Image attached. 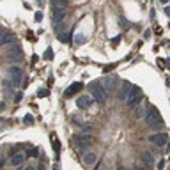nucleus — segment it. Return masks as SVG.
<instances>
[{"label": "nucleus", "instance_id": "nucleus-1", "mask_svg": "<svg viewBox=\"0 0 170 170\" xmlns=\"http://www.w3.org/2000/svg\"><path fill=\"white\" fill-rule=\"evenodd\" d=\"M91 96H92V99L97 101L99 105H105L106 103V97H108V92L105 91V87H103L101 82H94V83H91Z\"/></svg>", "mask_w": 170, "mask_h": 170}, {"label": "nucleus", "instance_id": "nucleus-2", "mask_svg": "<svg viewBox=\"0 0 170 170\" xmlns=\"http://www.w3.org/2000/svg\"><path fill=\"white\" fill-rule=\"evenodd\" d=\"M142 96H144V92H142V89L138 87V85H131L130 87V91H128V94H126V105L128 106H136V105H140L142 103Z\"/></svg>", "mask_w": 170, "mask_h": 170}, {"label": "nucleus", "instance_id": "nucleus-3", "mask_svg": "<svg viewBox=\"0 0 170 170\" xmlns=\"http://www.w3.org/2000/svg\"><path fill=\"white\" fill-rule=\"evenodd\" d=\"M144 121H145L149 126H152V128H156V124H158V126H163V119H161V115L158 112V108H154V106H151V108L147 110V113L144 115Z\"/></svg>", "mask_w": 170, "mask_h": 170}, {"label": "nucleus", "instance_id": "nucleus-4", "mask_svg": "<svg viewBox=\"0 0 170 170\" xmlns=\"http://www.w3.org/2000/svg\"><path fill=\"white\" fill-rule=\"evenodd\" d=\"M73 140H75V145L80 149V151H85V149H89V147H91L92 136H91V135H75V136H73Z\"/></svg>", "mask_w": 170, "mask_h": 170}, {"label": "nucleus", "instance_id": "nucleus-5", "mask_svg": "<svg viewBox=\"0 0 170 170\" xmlns=\"http://www.w3.org/2000/svg\"><path fill=\"white\" fill-rule=\"evenodd\" d=\"M7 76H9V80L13 82V85L16 87V85H19V82L23 80V71H21L19 66H11V67L7 69Z\"/></svg>", "mask_w": 170, "mask_h": 170}, {"label": "nucleus", "instance_id": "nucleus-6", "mask_svg": "<svg viewBox=\"0 0 170 170\" xmlns=\"http://www.w3.org/2000/svg\"><path fill=\"white\" fill-rule=\"evenodd\" d=\"M7 60H9V62H13V64H19V62L23 60V53H21L19 46L13 44V46L9 48V53H7Z\"/></svg>", "mask_w": 170, "mask_h": 170}, {"label": "nucleus", "instance_id": "nucleus-7", "mask_svg": "<svg viewBox=\"0 0 170 170\" xmlns=\"http://www.w3.org/2000/svg\"><path fill=\"white\" fill-rule=\"evenodd\" d=\"M67 18V9H53V16H52V21L53 25H58V23H64V19Z\"/></svg>", "mask_w": 170, "mask_h": 170}, {"label": "nucleus", "instance_id": "nucleus-8", "mask_svg": "<svg viewBox=\"0 0 170 170\" xmlns=\"http://www.w3.org/2000/svg\"><path fill=\"white\" fill-rule=\"evenodd\" d=\"M149 140H151L152 144H156V145L161 147V145H165V144L169 142V135H167V133H154V135H151Z\"/></svg>", "mask_w": 170, "mask_h": 170}, {"label": "nucleus", "instance_id": "nucleus-9", "mask_svg": "<svg viewBox=\"0 0 170 170\" xmlns=\"http://www.w3.org/2000/svg\"><path fill=\"white\" fill-rule=\"evenodd\" d=\"M92 103H94V99H92V96H89V94H83L76 99V106L78 108H89Z\"/></svg>", "mask_w": 170, "mask_h": 170}, {"label": "nucleus", "instance_id": "nucleus-10", "mask_svg": "<svg viewBox=\"0 0 170 170\" xmlns=\"http://www.w3.org/2000/svg\"><path fill=\"white\" fill-rule=\"evenodd\" d=\"M142 167H145V169H152L154 167V156L151 152H144L142 154Z\"/></svg>", "mask_w": 170, "mask_h": 170}, {"label": "nucleus", "instance_id": "nucleus-11", "mask_svg": "<svg viewBox=\"0 0 170 170\" xmlns=\"http://www.w3.org/2000/svg\"><path fill=\"white\" fill-rule=\"evenodd\" d=\"M82 87H83V83H80V82H76V83H73L69 89H66V92H64V96L66 97H69V96H75L76 92H80L82 91Z\"/></svg>", "mask_w": 170, "mask_h": 170}, {"label": "nucleus", "instance_id": "nucleus-12", "mask_svg": "<svg viewBox=\"0 0 170 170\" xmlns=\"http://www.w3.org/2000/svg\"><path fill=\"white\" fill-rule=\"evenodd\" d=\"M9 43H14V36H13L11 32H4V34L0 36V46H5V44H9Z\"/></svg>", "mask_w": 170, "mask_h": 170}, {"label": "nucleus", "instance_id": "nucleus-13", "mask_svg": "<svg viewBox=\"0 0 170 170\" xmlns=\"http://www.w3.org/2000/svg\"><path fill=\"white\" fill-rule=\"evenodd\" d=\"M23 160H25V154H14V156H13V158H11V161H9V163H11V165H13V167H21V165H23Z\"/></svg>", "mask_w": 170, "mask_h": 170}, {"label": "nucleus", "instance_id": "nucleus-14", "mask_svg": "<svg viewBox=\"0 0 170 170\" xmlns=\"http://www.w3.org/2000/svg\"><path fill=\"white\" fill-rule=\"evenodd\" d=\"M103 87H105V91H106V92L113 91V89H115V80H113V78H106V80L103 82Z\"/></svg>", "mask_w": 170, "mask_h": 170}, {"label": "nucleus", "instance_id": "nucleus-15", "mask_svg": "<svg viewBox=\"0 0 170 170\" xmlns=\"http://www.w3.org/2000/svg\"><path fill=\"white\" fill-rule=\"evenodd\" d=\"M130 87H131V83H122V87H121V91H119V97H121L122 101L126 99V94H128Z\"/></svg>", "mask_w": 170, "mask_h": 170}, {"label": "nucleus", "instance_id": "nucleus-16", "mask_svg": "<svg viewBox=\"0 0 170 170\" xmlns=\"http://www.w3.org/2000/svg\"><path fill=\"white\" fill-rule=\"evenodd\" d=\"M96 156L94 152H87L85 156H83V161H85V165H92V163H96Z\"/></svg>", "mask_w": 170, "mask_h": 170}, {"label": "nucleus", "instance_id": "nucleus-17", "mask_svg": "<svg viewBox=\"0 0 170 170\" xmlns=\"http://www.w3.org/2000/svg\"><path fill=\"white\" fill-rule=\"evenodd\" d=\"M67 4H69V0H53V7H57V9H66Z\"/></svg>", "mask_w": 170, "mask_h": 170}, {"label": "nucleus", "instance_id": "nucleus-18", "mask_svg": "<svg viewBox=\"0 0 170 170\" xmlns=\"http://www.w3.org/2000/svg\"><path fill=\"white\" fill-rule=\"evenodd\" d=\"M25 156H28V158H37L39 156V149L37 147H30V149H27Z\"/></svg>", "mask_w": 170, "mask_h": 170}, {"label": "nucleus", "instance_id": "nucleus-19", "mask_svg": "<svg viewBox=\"0 0 170 170\" xmlns=\"http://www.w3.org/2000/svg\"><path fill=\"white\" fill-rule=\"evenodd\" d=\"M133 108H135V117L140 119V117L145 115V113H144V108H142V105H136V106H133Z\"/></svg>", "mask_w": 170, "mask_h": 170}, {"label": "nucleus", "instance_id": "nucleus-20", "mask_svg": "<svg viewBox=\"0 0 170 170\" xmlns=\"http://www.w3.org/2000/svg\"><path fill=\"white\" fill-rule=\"evenodd\" d=\"M75 43L78 44V46H80V44H83V43H85V36H83V34H76V36H75Z\"/></svg>", "mask_w": 170, "mask_h": 170}, {"label": "nucleus", "instance_id": "nucleus-21", "mask_svg": "<svg viewBox=\"0 0 170 170\" xmlns=\"http://www.w3.org/2000/svg\"><path fill=\"white\" fill-rule=\"evenodd\" d=\"M57 37L60 39L62 43H67V41H69V34H67V32H62V34H57Z\"/></svg>", "mask_w": 170, "mask_h": 170}, {"label": "nucleus", "instance_id": "nucleus-22", "mask_svg": "<svg viewBox=\"0 0 170 170\" xmlns=\"http://www.w3.org/2000/svg\"><path fill=\"white\" fill-rule=\"evenodd\" d=\"M52 142H53V149H55V152H58L60 151V142H58V138L52 136Z\"/></svg>", "mask_w": 170, "mask_h": 170}, {"label": "nucleus", "instance_id": "nucleus-23", "mask_svg": "<svg viewBox=\"0 0 170 170\" xmlns=\"http://www.w3.org/2000/svg\"><path fill=\"white\" fill-rule=\"evenodd\" d=\"M23 122H25L27 126H28V124H34V117L28 113V115H25V117H23Z\"/></svg>", "mask_w": 170, "mask_h": 170}, {"label": "nucleus", "instance_id": "nucleus-24", "mask_svg": "<svg viewBox=\"0 0 170 170\" xmlns=\"http://www.w3.org/2000/svg\"><path fill=\"white\" fill-rule=\"evenodd\" d=\"M52 57H53V50H52V48H48V50L44 52V55H43V58H46V60H50Z\"/></svg>", "mask_w": 170, "mask_h": 170}, {"label": "nucleus", "instance_id": "nucleus-25", "mask_svg": "<svg viewBox=\"0 0 170 170\" xmlns=\"http://www.w3.org/2000/svg\"><path fill=\"white\" fill-rule=\"evenodd\" d=\"M121 39H122V37H121V36H115V37H112V39H110V43H112V46H117Z\"/></svg>", "mask_w": 170, "mask_h": 170}, {"label": "nucleus", "instance_id": "nucleus-26", "mask_svg": "<svg viewBox=\"0 0 170 170\" xmlns=\"http://www.w3.org/2000/svg\"><path fill=\"white\" fill-rule=\"evenodd\" d=\"M50 92H48V89H39V92H37V96L39 97H44V96H48Z\"/></svg>", "mask_w": 170, "mask_h": 170}, {"label": "nucleus", "instance_id": "nucleus-27", "mask_svg": "<svg viewBox=\"0 0 170 170\" xmlns=\"http://www.w3.org/2000/svg\"><path fill=\"white\" fill-rule=\"evenodd\" d=\"M82 131H83V133H87V135H89V133L92 131V128H91V126H82Z\"/></svg>", "mask_w": 170, "mask_h": 170}, {"label": "nucleus", "instance_id": "nucleus-28", "mask_svg": "<svg viewBox=\"0 0 170 170\" xmlns=\"http://www.w3.org/2000/svg\"><path fill=\"white\" fill-rule=\"evenodd\" d=\"M36 21H41V19H43V13H41V11H37V13H36Z\"/></svg>", "mask_w": 170, "mask_h": 170}, {"label": "nucleus", "instance_id": "nucleus-29", "mask_svg": "<svg viewBox=\"0 0 170 170\" xmlns=\"http://www.w3.org/2000/svg\"><path fill=\"white\" fill-rule=\"evenodd\" d=\"M21 97H23V94H21V92H16V96H14V101L18 103V101H21Z\"/></svg>", "mask_w": 170, "mask_h": 170}, {"label": "nucleus", "instance_id": "nucleus-30", "mask_svg": "<svg viewBox=\"0 0 170 170\" xmlns=\"http://www.w3.org/2000/svg\"><path fill=\"white\" fill-rule=\"evenodd\" d=\"M21 82H23V85H21V87H23V89H27V85H28V78H25V76H23V80H21Z\"/></svg>", "mask_w": 170, "mask_h": 170}, {"label": "nucleus", "instance_id": "nucleus-31", "mask_svg": "<svg viewBox=\"0 0 170 170\" xmlns=\"http://www.w3.org/2000/svg\"><path fill=\"white\" fill-rule=\"evenodd\" d=\"M165 14H167V16H169V18H170V7H169V5L165 7Z\"/></svg>", "mask_w": 170, "mask_h": 170}, {"label": "nucleus", "instance_id": "nucleus-32", "mask_svg": "<svg viewBox=\"0 0 170 170\" xmlns=\"http://www.w3.org/2000/svg\"><path fill=\"white\" fill-rule=\"evenodd\" d=\"M163 167H165V161H160V163H158V169L161 170V169H163Z\"/></svg>", "mask_w": 170, "mask_h": 170}, {"label": "nucleus", "instance_id": "nucleus-33", "mask_svg": "<svg viewBox=\"0 0 170 170\" xmlns=\"http://www.w3.org/2000/svg\"><path fill=\"white\" fill-rule=\"evenodd\" d=\"M53 170H60V165H58V163H55V165H53Z\"/></svg>", "mask_w": 170, "mask_h": 170}, {"label": "nucleus", "instance_id": "nucleus-34", "mask_svg": "<svg viewBox=\"0 0 170 170\" xmlns=\"http://www.w3.org/2000/svg\"><path fill=\"white\" fill-rule=\"evenodd\" d=\"M21 170H36V169H34V167H30V165H28V167H25V169H21Z\"/></svg>", "mask_w": 170, "mask_h": 170}, {"label": "nucleus", "instance_id": "nucleus-35", "mask_svg": "<svg viewBox=\"0 0 170 170\" xmlns=\"http://www.w3.org/2000/svg\"><path fill=\"white\" fill-rule=\"evenodd\" d=\"M94 170H101V161H99V165H96V169Z\"/></svg>", "mask_w": 170, "mask_h": 170}, {"label": "nucleus", "instance_id": "nucleus-36", "mask_svg": "<svg viewBox=\"0 0 170 170\" xmlns=\"http://www.w3.org/2000/svg\"><path fill=\"white\" fill-rule=\"evenodd\" d=\"M5 165V160H0V167H4Z\"/></svg>", "mask_w": 170, "mask_h": 170}, {"label": "nucleus", "instance_id": "nucleus-37", "mask_svg": "<svg viewBox=\"0 0 170 170\" xmlns=\"http://www.w3.org/2000/svg\"><path fill=\"white\" fill-rule=\"evenodd\" d=\"M36 170H44V167H43V163H41V165H39V167H37Z\"/></svg>", "mask_w": 170, "mask_h": 170}, {"label": "nucleus", "instance_id": "nucleus-38", "mask_svg": "<svg viewBox=\"0 0 170 170\" xmlns=\"http://www.w3.org/2000/svg\"><path fill=\"white\" fill-rule=\"evenodd\" d=\"M0 110H4V103L2 101H0Z\"/></svg>", "mask_w": 170, "mask_h": 170}, {"label": "nucleus", "instance_id": "nucleus-39", "mask_svg": "<svg viewBox=\"0 0 170 170\" xmlns=\"http://www.w3.org/2000/svg\"><path fill=\"white\" fill-rule=\"evenodd\" d=\"M160 2H161V4H165V5H167V2H169V0H160Z\"/></svg>", "mask_w": 170, "mask_h": 170}, {"label": "nucleus", "instance_id": "nucleus-40", "mask_svg": "<svg viewBox=\"0 0 170 170\" xmlns=\"http://www.w3.org/2000/svg\"><path fill=\"white\" fill-rule=\"evenodd\" d=\"M117 170H130V169H124V167H119Z\"/></svg>", "mask_w": 170, "mask_h": 170}, {"label": "nucleus", "instance_id": "nucleus-41", "mask_svg": "<svg viewBox=\"0 0 170 170\" xmlns=\"http://www.w3.org/2000/svg\"><path fill=\"white\" fill-rule=\"evenodd\" d=\"M135 170H142V169H135Z\"/></svg>", "mask_w": 170, "mask_h": 170}]
</instances>
